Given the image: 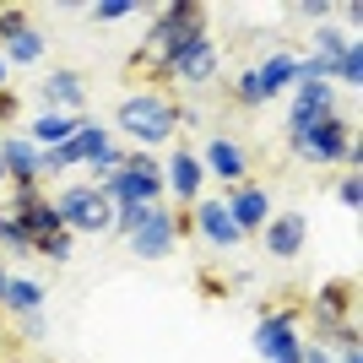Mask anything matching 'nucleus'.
I'll return each mask as SVG.
<instances>
[{"label":"nucleus","mask_w":363,"mask_h":363,"mask_svg":"<svg viewBox=\"0 0 363 363\" xmlns=\"http://www.w3.org/2000/svg\"><path fill=\"white\" fill-rule=\"evenodd\" d=\"M104 196H114L120 206H152V201L163 196V174H157L152 157H125V168H114Z\"/></svg>","instance_id":"1"},{"label":"nucleus","mask_w":363,"mask_h":363,"mask_svg":"<svg viewBox=\"0 0 363 363\" xmlns=\"http://www.w3.org/2000/svg\"><path fill=\"white\" fill-rule=\"evenodd\" d=\"M120 125L130 130V136H141V141H168V130L179 125V114H174L163 98L141 92V98H125L120 104Z\"/></svg>","instance_id":"2"},{"label":"nucleus","mask_w":363,"mask_h":363,"mask_svg":"<svg viewBox=\"0 0 363 363\" xmlns=\"http://www.w3.org/2000/svg\"><path fill=\"white\" fill-rule=\"evenodd\" d=\"M55 217L71 228H82V233H104V228H114V206H108L104 190H65L60 206H55Z\"/></svg>","instance_id":"3"},{"label":"nucleus","mask_w":363,"mask_h":363,"mask_svg":"<svg viewBox=\"0 0 363 363\" xmlns=\"http://www.w3.org/2000/svg\"><path fill=\"white\" fill-rule=\"evenodd\" d=\"M190 38H201V6H168L163 22L152 28V49H157L163 71H168V60H174V55H179Z\"/></svg>","instance_id":"4"},{"label":"nucleus","mask_w":363,"mask_h":363,"mask_svg":"<svg viewBox=\"0 0 363 363\" xmlns=\"http://www.w3.org/2000/svg\"><path fill=\"white\" fill-rule=\"evenodd\" d=\"M298 152L303 157H309V163H331V157H352V163H358V152H352V136H347V125L336 120H320L315 130H309V136H298Z\"/></svg>","instance_id":"5"},{"label":"nucleus","mask_w":363,"mask_h":363,"mask_svg":"<svg viewBox=\"0 0 363 363\" xmlns=\"http://www.w3.org/2000/svg\"><path fill=\"white\" fill-rule=\"evenodd\" d=\"M298 320L293 315H272L266 325H255V352H266L272 363H298L303 347H298V331H293Z\"/></svg>","instance_id":"6"},{"label":"nucleus","mask_w":363,"mask_h":363,"mask_svg":"<svg viewBox=\"0 0 363 363\" xmlns=\"http://www.w3.org/2000/svg\"><path fill=\"white\" fill-rule=\"evenodd\" d=\"M174 239H179V223H174L168 212H157V206H152V217L136 228V233H130V250H136L141 260H163L168 250H174Z\"/></svg>","instance_id":"7"},{"label":"nucleus","mask_w":363,"mask_h":363,"mask_svg":"<svg viewBox=\"0 0 363 363\" xmlns=\"http://www.w3.org/2000/svg\"><path fill=\"white\" fill-rule=\"evenodd\" d=\"M104 152H108V136L98 130V125H82L76 136H65L60 147L44 157V168H65V163H82V157H87V163H98Z\"/></svg>","instance_id":"8"},{"label":"nucleus","mask_w":363,"mask_h":363,"mask_svg":"<svg viewBox=\"0 0 363 363\" xmlns=\"http://www.w3.org/2000/svg\"><path fill=\"white\" fill-rule=\"evenodd\" d=\"M168 71L184 76V82H206V76L217 71V44L206 38V33H201V38H190V44H184L179 55L168 60Z\"/></svg>","instance_id":"9"},{"label":"nucleus","mask_w":363,"mask_h":363,"mask_svg":"<svg viewBox=\"0 0 363 363\" xmlns=\"http://www.w3.org/2000/svg\"><path fill=\"white\" fill-rule=\"evenodd\" d=\"M266 212H272V206H266V190H260V184H244V190H233V201H228V217H233V228H260L266 223Z\"/></svg>","instance_id":"10"},{"label":"nucleus","mask_w":363,"mask_h":363,"mask_svg":"<svg viewBox=\"0 0 363 363\" xmlns=\"http://www.w3.org/2000/svg\"><path fill=\"white\" fill-rule=\"evenodd\" d=\"M196 223H201V233H206L212 244H239L244 239L239 228H233V217H228L223 201H201V206H196Z\"/></svg>","instance_id":"11"},{"label":"nucleus","mask_w":363,"mask_h":363,"mask_svg":"<svg viewBox=\"0 0 363 363\" xmlns=\"http://www.w3.org/2000/svg\"><path fill=\"white\" fill-rule=\"evenodd\" d=\"M0 163H6V168L16 174V179H22V190H33V179H38L44 157H38V152H33L28 141H6V147H0Z\"/></svg>","instance_id":"12"},{"label":"nucleus","mask_w":363,"mask_h":363,"mask_svg":"<svg viewBox=\"0 0 363 363\" xmlns=\"http://www.w3.org/2000/svg\"><path fill=\"white\" fill-rule=\"evenodd\" d=\"M266 244H272V255H298V244H303V217H277L272 233H266Z\"/></svg>","instance_id":"13"},{"label":"nucleus","mask_w":363,"mask_h":363,"mask_svg":"<svg viewBox=\"0 0 363 363\" xmlns=\"http://www.w3.org/2000/svg\"><path fill=\"white\" fill-rule=\"evenodd\" d=\"M168 179H174V196H196L201 190V163L190 152H174V157H168Z\"/></svg>","instance_id":"14"},{"label":"nucleus","mask_w":363,"mask_h":363,"mask_svg":"<svg viewBox=\"0 0 363 363\" xmlns=\"http://www.w3.org/2000/svg\"><path fill=\"white\" fill-rule=\"evenodd\" d=\"M342 303H347V293H342V282H331V288L320 293V331L325 336H342Z\"/></svg>","instance_id":"15"},{"label":"nucleus","mask_w":363,"mask_h":363,"mask_svg":"<svg viewBox=\"0 0 363 363\" xmlns=\"http://www.w3.org/2000/svg\"><path fill=\"white\" fill-rule=\"evenodd\" d=\"M38 92H44V98H55V104H65V108H82V98H87V92H82V76H71V71L49 76Z\"/></svg>","instance_id":"16"},{"label":"nucleus","mask_w":363,"mask_h":363,"mask_svg":"<svg viewBox=\"0 0 363 363\" xmlns=\"http://www.w3.org/2000/svg\"><path fill=\"white\" fill-rule=\"evenodd\" d=\"M76 130H82L76 114H44V120L33 125V136H38V141H55V147H60L65 136H76Z\"/></svg>","instance_id":"17"},{"label":"nucleus","mask_w":363,"mask_h":363,"mask_svg":"<svg viewBox=\"0 0 363 363\" xmlns=\"http://www.w3.org/2000/svg\"><path fill=\"white\" fill-rule=\"evenodd\" d=\"M255 76H260V87H266V98H272L277 87H288V82H293V55H277V60H266Z\"/></svg>","instance_id":"18"},{"label":"nucleus","mask_w":363,"mask_h":363,"mask_svg":"<svg viewBox=\"0 0 363 363\" xmlns=\"http://www.w3.org/2000/svg\"><path fill=\"white\" fill-rule=\"evenodd\" d=\"M212 168L223 174V179H239L244 174V152L233 147V141H212Z\"/></svg>","instance_id":"19"},{"label":"nucleus","mask_w":363,"mask_h":363,"mask_svg":"<svg viewBox=\"0 0 363 363\" xmlns=\"http://www.w3.org/2000/svg\"><path fill=\"white\" fill-rule=\"evenodd\" d=\"M0 298H6V303H16L22 315H33L44 293H38V282H6V293H0Z\"/></svg>","instance_id":"20"},{"label":"nucleus","mask_w":363,"mask_h":363,"mask_svg":"<svg viewBox=\"0 0 363 363\" xmlns=\"http://www.w3.org/2000/svg\"><path fill=\"white\" fill-rule=\"evenodd\" d=\"M38 55H44V38H38L33 28L11 38V60H38Z\"/></svg>","instance_id":"21"},{"label":"nucleus","mask_w":363,"mask_h":363,"mask_svg":"<svg viewBox=\"0 0 363 363\" xmlns=\"http://www.w3.org/2000/svg\"><path fill=\"white\" fill-rule=\"evenodd\" d=\"M147 217H152V206H120V212H114V228H120L125 239H130V233H136Z\"/></svg>","instance_id":"22"},{"label":"nucleus","mask_w":363,"mask_h":363,"mask_svg":"<svg viewBox=\"0 0 363 363\" xmlns=\"http://www.w3.org/2000/svg\"><path fill=\"white\" fill-rule=\"evenodd\" d=\"M0 239L11 244V250H28V228L16 223V217H0Z\"/></svg>","instance_id":"23"},{"label":"nucleus","mask_w":363,"mask_h":363,"mask_svg":"<svg viewBox=\"0 0 363 363\" xmlns=\"http://www.w3.org/2000/svg\"><path fill=\"white\" fill-rule=\"evenodd\" d=\"M16 33H28V16L22 11H0V38H16Z\"/></svg>","instance_id":"24"},{"label":"nucleus","mask_w":363,"mask_h":363,"mask_svg":"<svg viewBox=\"0 0 363 363\" xmlns=\"http://www.w3.org/2000/svg\"><path fill=\"white\" fill-rule=\"evenodd\" d=\"M130 11H136L130 0H104V6H98V16H104V22H114V16H130Z\"/></svg>","instance_id":"25"},{"label":"nucleus","mask_w":363,"mask_h":363,"mask_svg":"<svg viewBox=\"0 0 363 363\" xmlns=\"http://www.w3.org/2000/svg\"><path fill=\"white\" fill-rule=\"evenodd\" d=\"M239 92L250 98V104H266V87H260V76H255V71H250V76L239 82Z\"/></svg>","instance_id":"26"},{"label":"nucleus","mask_w":363,"mask_h":363,"mask_svg":"<svg viewBox=\"0 0 363 363\" xmlns=\"http://www.w3.org/2000/svg\"><path fill=\"white\" fill-rule=\"evenodd\" d=\"M363 201V184H358V174H347V179H342V206H358Z\"/></svg>","instance_id":"27"},{"label":"nucleus","mask_w":363,"mask_h":363,"mask_svg":"<svg viewBox=\"0 0 363 363\" xmlns=\"http://www.w3.org/2000/svg\"><path fill=\"white\" fill-rule=\"evenodd\" d=\"M298 363H325V358H320V352H303V358Z\"/></svg>","instance_id":"28"},{"label":"nucleus","mask_w":363,"mask_h":363,"mask_svg":"<svg viewBox=\"0 0 363 363\" xmlns=\"http://www.w3.org/2000/svg\"><path fill=\"white\" fill-rule=\"evenodd\" d=\"M347 363H358V342H352V347H347Z\"/></svg>","instance_id":"29"},{"label":"nucleus","mask_w":363,"mask_h":363,"mask_svg":"<svg viewBox=\"0 0 363 363\" xmlns=\"http://www.w3.org/2000/svg\"><path fill=\"white\" fill-rule=\"evenodd\" d=\"M0 82H6V60H0Z\"/></svg>","instance_id":"30"},{"label":"nucleus","mask_w":363,"mask_h":363,"mask_svg":"<svg viewBox=\"0 0 363 363\" xmlns=\"http://www.w3.org/2000/svg\"><path fill=\"white\" fill-rule=\"evenodd\" d=\"M0 293H6V277H0Z\"/></svg>","instance_id":"31"},{"label":"nucleus","mask_w":363,"mask_h":363,"mask_svg":"<svg viewBox=\"0 0 363 363\" xmlns=\"http://www.w3.org/2000/svg\"><path fill=\"white\" fill-rule=\"evenodd\" d=\"M0 179H6V163H0Z\"/></svg>","instance_id":"32"}]
</instances>
